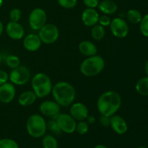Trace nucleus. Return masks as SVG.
I'll use <instances>...</instances> for the list:
<instances>
[{
    "label": "nucleus",
    "mask_w": 148,
    "mask_h": 148,
    "mask_svg": "<svg viewBox=\"0 0 148 148\" xmlns=\"http://www.w3.org/2000/svg\"><path fill=\"white\" fill-rule=\"evenodd\" d=\"M3 31H4V25H3V23L0 21V36L2 34Z\"/></svg>",
    "instance_id": "obj_38"
},
{
    "label": "nucleus",
    "mask_w": 148,
    "mask_h": 148,
    "mask_svg": "<svg viewBox=\"0 0 148 148\" xmlns=\"http://www.w3.org/2000/svg\"><path fill=\"white\" fill-rule=\"evenodd\" d=\"M98 7L101 12L106 15L114 14L118 10L116 3L113 0H103L100 1Z\"/></svg>",
    "instance_id": "obj_19"
},
{
    "label": "nucleus",
    "mask_w": 148,
    "mask_h": 148,
    "mask_svg": "<svg viewBox=\"0 0 148 148\" xmlns=\"http://www.w3.org/2000/svg\"><path fill=\"white\" fill-rule=\"evenodd\" d=\"M46 127L48 130H49L52 134L55 135H59L62 132L56 119H51L48 122H46Z\"/></svg>",
    "instance_id": "obj_26"
},
{
    "label": "nucleus",
    "mask_w": 148,
    "mask_h": 148,
    "mask_svg": "<svg viewBox=\"0 0 148 148\" xmlns=\"http://www.w3.org/2000/svg\"><path fill=\"white\" fill-rule=\"evenodd\" d=\"M61 106L54 101H45L40 104L39 110L40 114L46 117L56 119L60 114Z\"/></svg>",
    "instance_id": "obj_11"
},
{
    "label": "nucleus",
    "mask_w": 148,
    "mask_h": 148,
    "mask_svg": "<svg viewBox=\"0 0 148 148\" xmlns=\"http://www.w3.org/2000/svg\"><path fill=\"white\" fill-rule=\"evenodd\" d=\"M26 130L29 135L33 138L43 137L47 131L46 121L41 115L37 114H32L27 120Z\"/></svg>",
    "instance_id": "obj_5"
},
{
    "label": "nucleus",
    "mask_w": 148,
    "mask_h": 148,
    "mask_svg": "<svg viewBox=\"0 0 148 148\" xmlns=\"http://www.w3.org/2000/svg\"><path fill=\"white\" fill-rule=\"evenodd\" d=\"M99 14L94 8H87L82 13V21L87 27H92L98 24Z\"/></svg>",
    "instance_id": "obj_17"
},
{
    "label": "nucleus",
    "mask_w": 148,
    "mask_h": 148,
    "mask_svg": "<svg viewBox=\"0 0 148 148\" xmlns=\"http://www.w3.org/2000/svg\"><path fill=\"white\" fill-rule=\"evenodd\" d=\"M16 95L14 85L11 82H5L0 85V102L7 104L14 100Z\"/></svg>",
    "instance_id": "obj_13"
},
{
    "label": "nucleus",
    "mask_w": 148,
    "mask_h": 148,
    "mask_svg": "<svg viewBox=\"0 0 148 148\" xmlns=\"http://www.w3.org/2000/svg\"><path fill=\"white\" fill-rule=\"evenodd\" d=\"M88 130H89V124L85 120L79 121V122L77 123L75 131L79 134H80V135L85 134L86 133H88Z\"/></svg>",
    "instance_id": "obj_28"
},
{
    "label": "nucleus",
    "mask_w": 148,
    "mask_h": 148,
    "mask_svg": "<svg viewBox=\"0 0 148 148\" xmlns=\"http://www.w3.org/2000/svg\"><path fill=\"white\" fill-rule=\"evenodd\" d=\"M31 85L33 92L39 98H43L51 94L53 87L50 77L42 72L36 74L33 76L31 79Z\"/></svg>",
    "instance_id": "obj_4"
},
{
    "label": "nucleus",
    "mask_w": 148,
    "mask_h": 148,
    "mask_svg": "<svg viewBox=\"0 0 148 148\" xmlns=\"http://www.w3.org/2000/svg\"><path fill=\"white\" fill-rule=\"evenodd\" d=\"M1 62H2V55H1V53H0V64H1Z\"/></svg>",
    "instance_id": "obj_40"
},
{
    "label": "nucleus",
    "mask_w": 148,
    "mask_h": 148,
    "mask_svg": "<svg viewBox=\"0 0 148 148\" xmlns=\"http://www.w3.org/2000/svg\"><path fill=\"white\" fill-rule=\"evenodd\" d=\"M111 33L115 37L124 38L129 33V25L127 22L121 17H116L111 20L109 25Z\"/></svg>",
    "instance_id": "obj_9"
},
{
    "label": "nucleus",
    "mask_w": 148,
    "mask_h": 148,
    "mask_svg": "<svg viewBox=\"0 0 148 148\" xmlns=\"http://www.w3.org/2000/svg\"><path fill=\"white\" fill-rule=\"evenodd\" d=\"M33 148H36V147H33Z\"/></svg>",
    "instance_id": "obj_43"
},
{
    "label": "nucleus",
    "mask_w": 148,
    "mask_h": 148,
    "mask_svg": "<svg viewBox=\"0 0 148 148\" xmlns=\"http://www.w3.org/2000/svg\"><path fill=\"white\" fill-rule=\"evenodd\" d=\"M145 73L147 74V75L148 76V60L146 61V62L145 63Z\"/></svg>",
    "instance_id": "obj_37"
},
{
    "label": "nucleus",
    "mask_w": 148,
    "mask_h": 148,
    "mask_svg": "<svg viewBox=\"0 0 148 148\" xmlns=\"http://www.w3.org/2000/svg\"><path fill=\"white\" fill-rule=\"evenodd\" d=\"M38 31L39 38L42 43L45 44L55 43L59 37V30L57 26L52 23L45 24Z\"/></svg>",
    "instance_id": "obj_6"
},
{
    "label": "nucleus",
    "mask_w": 148,
    "mask_h": 148,
    "mask_svg": "<svg viewBox=\"0 0 148 148\" xmlns=\"http://www.w3.org/2000/svg\"><path fill=\"white\" fill-rule=\"evenodd\" d=\"M0 148H19V145L14 140L3 138L0 140Z\"/></svg>",
    "instance_id": "obj_27"
},
{
    "label": "nucleus",
    "mask_w": 148,
    "mask_h": 148,
    "mask_svg": "<svg viewBox=\"0 0 148 148\" xmlns=\"http://www.w3.org/2000/svg\"><path fill=\"white\" fill-rule=\"evenodd\" d=\"M22 17V11L18 8H14L10 11V21L19 22Z\"/></svg>",
    "instance_id": "obj_31"
},
{
    "label": "nucleus",
    "mask_w": 148,
    "mask_h": 148,
    "mask_svg": "<svg viewBox=\"0 0 148 148\" xmlns=\"http://www.w3.org/2000/svg\"><path fill=\"white\" fill-rule=\"evenodd\" d=\"M59 5L64 9H72L76 7L77 0H57Z\"/></svg>",
    "instance_id": "obj_30"
},
{
    "label": "nucleus",
    "mask_w": 148,
    "mask_h": 148,
    "mask_svg": "<svg viewBox=\"0 0 148 148\" xmlns=\"http://www.w3.org/2000/svg\"><path fill=\"white\" fill-rule=\"evenodd\" d=\"M56 121L61 131L66 134H72L76 129V120L68 114H59L56 118Z\"/></svg>",
    "instance_id": "obj_10"
},
{
    "label": "nucleus",
    "mask_w": 148,
    "mask_h": 148,
    "mask_svg": "<svg viewBox=\"0 0 148 148\" xmlns=\"http://www.w3.org/2000/svg\"><path fill=\"white\" fill-rule=\"evenodd\" d=\"M110 122H111V116L105 115H101L99 118V123L102 127H110Z\"/></svg>",
    "instance_id": "obj_33"
},
{
    "label": "nucleus",
    "mask_w": 148,
    "mask_h": 148,
    "mask_svg": "<svg viewBox=\"0 0 148 148\" xmlns=\"http://www.w3.org/2000/svg\"><path fill=\"white\" fill-rule=\"evenodd\" d=\"M23 43L26 50L30 52H34L40 49L42 42L38 35L30 33L25 37Z\"/></svg>",
    "instance_id": "obj_16"
},
{
    "label": "nucleus",
    "mask_w": 148,
    "mask_h": 148,
    "mask_svg": "<svg viewBox=\"0 0 148 148\" xmlns=\"http://www.w3.org/2000/svg\"><path fill=\"white\" fill-rule=\"evenodd\" d=\"M139 148H147V147H140Z\"/></svg>",
    "instance_id": "obj_42"
},
{
    "label": "nucleus",
    "mask_w": 148,
    "mask_h": 148,
    "mask_svg": "<svg viewBox=\"0 0 148 148\" xmlns=\"http://www.w3.org/2000/svg\"><path fill=\"white\" fill-rule=\"evenodd\" d=\"M89 111L86 106L80 102L73 103L69 109V114L76 121H84L87 119Z\"/></svg>",
    "instance_id": "obj_14"
},
{
    "label": "nucleus",
    "mask_w": 148,
    "mask_h": 148,
    "mask_svg": "<svg viewBox=\"0 0 148 148\" xmlns=\"http://www.w3.org/2000/svg\"><path fill=\"white\" fill-rule=\"evenodd\" d=\"M42 146L43 148H58V142L53 135L46 134L42 139Z\"/></svg>",
    "instance_id": "obj_24"
},
{
    "label": "nucleus",
    "mask_w": 148,
    "mask_h": 148,
    "mask_svg": "<svg viewBox=\"0 0 148 148\" xmlns=\"http://www.w3.org/2000/svg\"><path fill=\"white\" fill-rule=\"evenodd\" d=\"M9 79V74L4 70H0V85L7 82Z\"/></svg>",
    "instance_id": "obj_35"
},
{
    "label": "nucleus",
    "mask_w": 148,
    "mask_h": 148,
    "mask_svg": "<svg viewBox=\"0 0 148 148\" xmlns=\"http://www.w3.org/2000/svg\"><path fill=\"white\" fill-rule=\"evenodd\" d=\"M5 63L8 67L10 69H14L17 68L20 65V60L19 59L18 56L16 55H9L7 58H6Z\"/></svg>",
    "instance_id": "obj_25"
},
{
    "label": "nucleus",
    "mask_w": 148,
    "mask_h": 148,
    "mask_svg": "<svg viewBox=\"0 0 148 148\" xmlns=\"http://www.w3.org/2000/svg\"><path fill=\"white\" fill-rule=\"evenodd\" d=\"M52 96L60 106L68 107L72 105L76 96L75 88L64 81L58 82L52 87Z\"/></svg>",
    "instance_id": "obj_2"
},
{
    "label": "nucleus",
    "mask_w": 148,
    "mask_h": 148,
    "mask_svg": "<svg viewBox=\"0 0 148 148\" xmlns=\"http://www.w3.org/2000/svg\"><path fill=\"white\" fill-rule=\"evenodd\" d=\"M6 33L12 40H19L24 37L25 30L18 22L10 21L5 27Z\"/></svg>",
    "instance_id": "obj_12"
},
{
    "label": "nucleus",
    "mask_w": 148,
    "mask_h": 148,
    "mask_svg": "<svg viewBox=\"0 0 148 148\" xmlns=\"http://www.w3.org/2000/svg\"><path fill=\"white\" fill-rule=\"evenodd\" d=\"M140 32L145 37L148 38V14L143 16L140 23Z\"/></svg>",
    "instance_id": "obj_29"
},
{
    "label": "nucleus",
    "mask_w": 148,
    "mask_h": 148,
    "mask_svg": "<svg viewBox=\"0 0 148 148\" xmlns=\"http://www.w3.org/2000/svg\"><path fill=\"white\" fill-rule=\"evenodd\" d=\"M137 92L143 96H148V76L142 77L136 83Z\"/></svg>",
    "instance_id": "obj_21"
},
{
    "label": "nucleus",
    "mask_w": 148,
    "mask_h": 148,
    "mask_svg": "<svg viewBox=\"0 0 148 148\" xmlns=\"http://www.w3.org/2000/svg\"><path fill=\"white\" fill-rule=\"evenodd\" d=\"M84 4L88 8H94L98 7L99 4V0H82Z\"/></svg>",
    "instance_id": "obj_34"
},
{
    "label": "nucleus",
    "mask_w": 148,
    "mask_h": 148,
    "mask_svg": "<svg viewBox=\"0 0 148 148\" xmlns=\"http://www.w3.org/2000/svg\"><path fill=\"white\" fill-rule=\"evenodd\" d=\"M37 99L33 90H27L22 92L18 97V103L21 106H29L33 105Z\"/></svg>",
    "instance_id": "obj_20"
},
{
    "label": "nucleus",
    "mask_w": 148,
    "mask_h": 148,
    "mask_svg": "<svg viewBox=\"0 0 148 148\" xmlns=\"http://www.w3.org/2000/svg\"><path fill=\"white\" fill-rule=\"evenodd\" d=\"M94 148H108L106 146L103 145H98L95 146Z\"/></svg>",
    "instance_id": "obj_39"
},
{
    "label": "nucleus",
    "mask_w": 148,
    "mask_h": 148,
    "mask_svg": "<svg viewBox=\"0 0 148 148\" xmlns=\"http://www.w3.org/2000/svg\"><path fill=\"white\" fill-rule=\"evenodd\" d=\"M110 127L113 131L118 134H124L128 130V125L126 120L119 115H114L111 116Z\"/></svg>",
    "instance_id": "obj_15"
},
{
    "label": "nucleus",
    "mask_w": 148,
    "mask_h": 148,
    "mask_svg": "<svg viewBox=\"0 0 148 148\" xmlns=\"http://www.w3.org/2000/svg\"><path fill=\"white\" fill-rule=\"evenodd\" d=\"M111 21V18L108 17V15L103 14V15L102 16H99L98 23L99 25H102L103 27H107V26H109Z\"/></svg>",
    "instance_id": "obj_32"
},
{
    "label": "nucleus",
    "mask_w": 148,
    "mask_h": 148,
    "mask_svg": "<svg viewBox=\"0 0 148 148\" xmlns=\"http://www.w3.org/2000/svg\"><path fill=\"white\" fill-rule=\"evenodd\" d=\"M2 4H3V0H0V7L2 6Z\"/></svg>",
    "instance_id": "obj_41"
},
{
    "label": "nucleus",
    "mask_w": 148,
    "mask_h": 148,
    "mask_svg": "<svg viewBox=\"0 0 148 148\" xmlns=\"http://www.w3.org/2000/svg\"><path fill=\"white\" fill-rule=\"evenodd\" d=\"M91 36L95 40H101L106 35V30L104 27L99 24H96L91 27Z\"/></svg>",
    "instance_id": "obj_22"
},
{
    "label": "nucleus",
    "mask_w": 148,
    "mask_h": 148,
    "mask_svg": "<svg viewBox=\"0 0 148 148\" xmlns=\"http://www.w3.org/2000/svg\"><path fill=\"white\" fill-rule=\"evenodd\" d=\"M121 106V95L114 90L102 93L97 101V108L101 115L111 116L119 111Z\"/></svg>",
    "instance_id": "obj_1"
},
{
    "label": "nucleus",
    "mask_w": 148,
    "mask_h": 148,
    "mask_svg": "<svg viewBox=\"0 0 148 148\" xmlns=\"http://www.w3.org/2000/svg\"><path fill=\"white\" fill-rule=\"evenodd\" d=\"M105 67V61L102 56L94 55L87 57L81 63L79 70L85 77H91L99 75Z\"/></svg>",
    "instance_id": "obj_3"
},
{
    "label": "nucleus",
    "mask_w": 148,
    "mask_h": 148,
    "mask_svg": "<svg viewBox=\"0 0 148 148\" xmlns=\"http://www.w3.org/2000/svg\"><path fill=\"white\" fill-rule=\"evenodd\" d=\"M30 79V72L25 66H19L12 69L9 74L10 82L15 85H25Z\"/></svg>",
    "instance_id": "obj_7"
},
{
    "label": "nucleus",
    "mask_w": 148,
    "mask_h": 148,
    "mask_svg": "<svg viewBox=\"0 0 148 148\" xmlns=\"http://www.w3.org/2000/svg\"><path fill=\"white\" fill-rule=\"evenodd\" d=\"M47 16L44 10L42 8H35L30 12L28 17V23L31 29L39 30L46 24Z\"/></svg>",
    "instance_id": "obj_8"
},
{
    "label": "nucleus",
    "mask_w": 148,
    "mask_h": 148,
    "mask_svg": "<svg viewBox=\"0 0 148 148\" xmlns=\"http://www.w3.org/2000/svg\"><path fill=\"white\" fill-rule=\"evenodd\" d=\"M143 14L139 10L132 9L127 12V18L132 24H139L143 19Z\"/></svg>",
    "instance_id": "obj_23"
},
{
    "label": "nucleus",
    "mask_w": 148,
    "mask_h": 148,
    "mask_svg": "<svg viewBox=\"0 0 148 148\" xmlns=\"http://www.w3.org/2000/svg\"><path fill=\"white\" fill-rule=\"evenodd\" d=\"M78 49L79 52L87 57L96 55L98 52L96 46L90 40H82L79 43Z\"/></svg>",
    "instance_id": "obj_18"
},
{
    "label": "nucleus",
    "mask_w": 148,
    "mask_h": 148,
    "mask_svg": "<svg viewBox=\"0 0 148 148\" xmlns=\"http://www.w3.org/2000/svg\"><path fill=\"white\" fill-rule=\"evenodd\" d=\"M86 119H87V122L88 123V124H92L95 122V118L93 116H88L87 117Z\"/></svg>",
    "instance_id": "obj_36"
}]
</instances>
